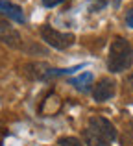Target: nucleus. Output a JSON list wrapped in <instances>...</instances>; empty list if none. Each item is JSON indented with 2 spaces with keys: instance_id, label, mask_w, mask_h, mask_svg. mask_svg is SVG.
Listing matches in <instances>:
<instances>
[{
  "instance_id": "1",
  "label": "nucleus",
  "mask_w": 133,
  "mask_h": 146,
  "mask_svg": "<svg viewBox=\"0 0 133 146\" xmlns=\"http://www.w3.org/2000/svg\"><path fill=\"white\" fill-rule=\"evenodd\" d=\"M133 63V50L131 44L128 43L124 37H116L111 43L107 56V68L111 72H122L128 70Z\"/></svg>"
},
{
  "instance_id": "2",
  "label": "nucleus",
  "mask_w": 133,
  "mask_h": 146,
  "mask_svg": "<svg viewBox=\"0 0 133 146\" xmlns=\"http://www.w3.org/2000/svg\"><path fill=\"white\" fill-rule=\"evenodd\" d=\"M41 37H43V41L46 44H50L52 48H58V50H65L68 46H72V43H74V35L72 33L58 32L52 26H43L41 28Z\"/></svg>"
},
{
  "instance_id": "3",
  "label": "nucleus",
  "mask_w": 133,
  "mask_h": 146,
  "mask_svg": "<svg viewBox=\"0 0 133 146\" xmlns=\"http://www.w3.org/2000/svg\"><path fill=\"white\" fill-rule=\"evenodd\" d=\"M89 129L94 131L98 137H102L104 141H107V143H111V141L116 139L115 126H113L107 118H104V117H93L91 118L89 120Z\"/></svg>"
},
{
  "instance_id": "4",
  "label": "nucleus",
  "mask_w": 133,
  "mask_h": 146,
  "mask_svg": "<svg viewBox=\"0 0 133 146\" xmlns=\"http://www.w3.org/2000/svg\"><path fill=\"white\" fill-rule=\"evenodd\" d=\"M0 41L4 44L11 48H21L22 46V39H21V33L11 26V22H7L6 19L0 17Z\"/></svg>"
},
{
  "instance_id": "5",
  "label": "nucleus",
  "mask_w": 133,
  "mask_h": 146,
  "mask_svg": "<svg viewBox=\"0 0 133 146\" xmlns=\"http://www.w3.org/2000/svg\"><path fill=\"white\" fill-rule=\"evenodd\" d=\"M93 96L96 102H105V100L113 98L115 96V82L109 80V78L100 80L93 89Z\"/></svg>"
},
{
  "instance_id": "6",
  "label": "nucleus",
  "mask_w": 133,
  "mask_h": 146,
  "mask_svg": "<svg viewBox=\"0 0 133 146\" xmlns=\"http://www.w3.org/2000/svg\"><path fill=\"white\" fill-rule=\"evenodd\" d=\"M0 13H4V15H7V17H11L13 21H17V22H24L22 9H21L19 6H15V4H11V2L0 0Z\"/></svg>"
},
{
  "instance_id": "7",
  "label": "nucleus",
  "mask_w": 133,
  "mask_h": 146,
  "mask_svg": "<svg viewBox=\"0 0 133 146\" xmlns=\"http://www.w3.org/2000/svg\"><path fill=\"white\" fill-rule=\"evenodd\" d=\"M91 82H93V74L85 72V74H81V76H78V78L72 80V85H74L76 89H79V91H87L89 85H91Z\"/></svg>"
},
{
  "instance_id": "8",
  "label": "nucleus",
  "mask_w": 133,
  "mask_h": 146,
  "mask_svg": "<svg viewBox=\"0 0 133 146\" xmlns=\"http://www.w3.org/2000/svg\"><path fill=\"white\" fill-rule=\"evenodd\" d=\"M85 143H87V146H109L107 141L98 137L96 133L91 131V129H85Z\"/></svg>"
},
{
  "instance_id": "9",
  "label": "nucleus",
  "mask_w": 133,
  "mask_h": 146,
  "mask_svg": "<svg viewBox=\"0 0 133 146\" xmlns=\"http://www.w3.org/2000/svg\"><path fill=\"white\" fill-rule=\"evenodd\" d=\"M59 146H83L76 137H61L59 139Z\"/></svg>"
},
{
  "instance_id": "10",
  "label": "nucleus",
  "mask_w": 133,
  "mask_h": 146,
  "mask_svg": "<svg viewBox=\"0 0 133 146\" xmlns=\"http://www.w3.org/2000/svg\"><path fill=\"white\" fill-rule=\"evenodd\" d=\"M63 0H43V6H46V7H54V6H58V4H61Z\"/></svg>"
},
{
  "instance_id": "11",
  "label": "nucleus",
  "mask_w": 133,
  "mask_h": 146,
  "mask_svg": "<svg viewBox=\"0 0 133 146\" xmlns=\"http://www.w3.org/2000/svg\"><path fill=\"white\" fill-rule=\"evenodd\" d=\"M126 22H128V26H130V28H133V9L130 11V13H128V17H126Z\"/></svg>"
}]
</instances>
